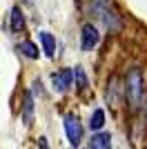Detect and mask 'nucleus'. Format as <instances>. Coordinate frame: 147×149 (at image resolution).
Masks as SVG:
<instances>
[{
  "label": "nucleus",
  "mask_w": 147,
  "mask_h": 149,
  "mask_svg": "<svg viewBox=\"0 0 147 149\" xmlns=\"http://www.w3.org/2000/svg\"><path fill=\"white\" fill-rule=\"evenodd\" d=\"M40 42H43L45 56L54 58V56H56V40H54V36H51L49 31H40Z\"/></svg>",
  "instance_id": "obj_10"
},
{
  "label": "nucleus",
  "mask_w": 147,
  "mask_h": 149,
  "mask_svg": "<svg viewBox=\"0 0 147 149\" xmlns=\"http://www.w3.org/2000/svg\"><path fill=\"white\" fill-rule=\"evenodd\" d=\"M120 96H123V87L118 82V76H111L109 82H107V102L111 107H118L120 105Z\"/></svg>",
  "instance_id": "obj_6"
},
{
  "label": "nucleus",
  "mask_w": 147,
  "mask_h": 149,
  "mask_svg": "<svg viewBox=\"0 0 147 149\" xmlns=\"http://www.w3.org/2000/svg\"><path fill=\"white\" fill-rule=\"evenodd\" d=\"M18 51L22 54V56L31 58V60H36V58H38V54H40V51H38V47H36L34 42H31V40H22V42L18 45Z\"/></svg>",
  "instance_id": "obj_11"
},
{
  "label": "nucleus",
  "mask_w": 147,
  "mask_h": 149,
  "mask_svg": "<svg viewBox=\"0 0 147 149\" xmlns=\"http://www.w3.org/2000/svg\"><path fill=\"white\" fill-rule=\"evenodd\" d=\"M22 123L24 127H31V123H34V96L29 91L22 98Z\"/></svg>",
  "instance_id": "obj_8"
},
{
  "label": "nucleus",
  "mask_w": 147,
  "mask_h": 149,
  "mask_svg": "<svg viewBox=\"0 0 147 149\" xmlns=\"http://www.w3.org/2000/svg\"><path fill=\"white\" fill-rule=\"evenodd\" d=\"M98 40H100V33H98L96 27L92 22L83 25V31H80V47H83V51H92L98 45Z\"/></svg>",
  "instance_id": "obj_4"
},
{
  "label": "nucleus",
  "mask_w": 147,
  "mask_h": 149,
  "mask_svg": "<svg viewBox=\"0 0 147 149\" xmlns=\"http://www.w3.org/2000/svg\"><path fill=\"white\" fill-rule=\"evenodd\" d=\"M123 96L127 98L132 111H141L145 107L147 87H145V76H143V71L138 67L129 69L127 78H125V87H123Z\"/></svg>",
  "instance_id": "obj_1"
},
{
  "label": "nucleus",
  "mask_w": 147,
  "mask_h": 149,
  "mask_svg": "<svg viewBox=\"0 0 147 149\" xmlns=\"http://www.w3.org/2000/svg\"><path fill=\"white\" fill-rule=\"evenodd\" d=\"M89 149H111V136L107 131H96L89 140Z\"/></svg>",
  "instance_id": "obj_7"
},
{
  "label": "nucleus",
  "mask_w": 147,
  "mask_h": 149,
  "mask_svg": "<svg viewBox=\"0 0 147 149\" xmlns=\"http://www.w3.org/2000/svg\"><path fill=\"white\" fill-rule=\"evenodd\" d=\"M9 27H11L13 33L24 31V13L20 11L18 7H13V9H11V16H9Z\"/></svg>",
  "instance_id": "obj_9"
},
{
  "label": "nucleus",
  "mask_w": 147,
  "mask_h": 149,
  "mask_svg": "<svg viewBox=\"0 0 147 149\" xmlns=\"http://www.w3.org/2000/svg\"><path fill=\"white\" fill-rule=\"evenodd\" d=\"M62 125H65V134H67V140L71 147H78L80 140H83V125H80L78 116L76 113H65V118H62Z\"/></svg>",
  "instance_id": "obj_3"
},
{
  "label": "nucleus",
  "mask_w": 147,
  "mask_h": 149,
  "mask_svg": "<svg viewBox=\"0 0 147 149\" xmlns=\"http://www.w3.org/2000/svg\"><path fill=\"white\" fill-rule=\"evenodd\" d=\"M51 82H54V89L56 91H67L69 87H71V82H74V71L71 69H60V71H56L54 76H51Z\"/></svg>",
  "instance_id": "obj_5"
},
{
  "label": "nucleus",
  "mask_w": 147,
  "mask_h": 149,
  "mask_svg": "<svg viewBox=\"0 0 147 149\" xmlns=\"http://www.w3.org/2000/svg\"><path fill=\"white\" fill-rule=\"evenodd\" d=\"M105 127V111L103 109H94L92 118H89V129L92 131H100Z\"/></svg>",
  "instance_id": "obj_12"
},
{
  "label": "nucleus",
  "mask_w": 147,
  "mask_h": 149,
  "mask_svg": "<svg viewBox=\"0 0 147 149\" xmlns=\"http://www.w3.org/2000/svg\"><path fill=\"white\" fill-rule=\"evenodd\" d=\"M94 11L100 16V20L105 22V27L109 31H118L123 25L120 16H118V11L111 7V0H96L94 2Z\"/></svg>",
  "instance_id": "obj_2"
},
{
  "label": "nucleus",
  "mask_w": 147,
  "mask_h": 149,
  "mask_svg": "<svg viewBox=\"0 0 147 149\" xmlns=\"http://www.w3.org/2000/svg\"><path fill=\"white\" fill-rule=\"evenodd\" d=\"M74 76H76V89H78L80 93H85L87 87H89V80H87V74L83 71V67L74 69Z\"/></svg>",
  "instance_id": "obj_13"
}]
</instances>
